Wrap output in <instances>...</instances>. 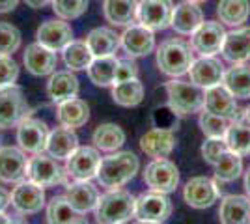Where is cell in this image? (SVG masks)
Listing matches in <instances>:
<instances>
[{"instance_id": "f907efd6", "label": "cell", "mask_w": 250, "mask_h": 224, "mask_svg": "<svg viewBox=\"0 0 250 224\" xmlns=\"http://www.w3.org/2000/svg\"><path fill=\"white\" fill-rule=\"evenodd\" d=\"M0 223H2V224H8V223H11V219L6 213H4V211H0Z\"/></svg>"}, {"instance_id": "74e56055", "label": "cell", "mask_w": 250, "mask_h": 224, "mask_svg": "<svg viewBox=\"0 0 250 224\" xmlns=\"http://www.w3.org/2000/svg\"><path fill=\"white\" fill-rule=\"evenodd\" d=\"M243 174V159H241L239 153L226 149L220 159L215 164V176H217V182L220 183H231L235 182Z\"/></svg>"}, {"instance_id": "f1b7e54d", "label": "cell", "mask_w": 250, "mask_h": 224, "mask_svg": "<svg viewBox=\"0 0 250 224\" xmlns=\"http://www.w3.org/2000/svg\"><path fill=\"white\" fill-rule=\"evenodd\" d=\"M138 0H104V19L114 26H129L136 22Z\"/></svg>"}, {"instance_id": "f5cc1de1", "label": "cell", "mask_w": 250, "mask_h": 224, "mask_svg": "<svg viewBox=\"0 0 250 224\" xmlns=\"http://www.w3.org/2000/svg\"><path fill=\"white\" fill-rule=\"evenodd\" d=\"M188 2H194V4H202V2H208V0H188Z\"/></svg>"}, {"instance_id": "ffe728a7", "label": "cell", "mask_w": 250, "mask_h": 224, "mask_svg": "<svg viewBox=\"0 0 250 224\" xmlns=\"http://www.w3.org/2000/svg\"><path fill=\"white\" fill-rule=\"evenodd\" d=\"M176 148V137L172 129L155 127L149 129L140 139V149L151 159H163L168 157Z\"/></svg>"}, {"instance_id": "8d00e7d4", "label": "cell", "mask_w": 250, "mask_h": 224, "mask_svg": "<svg viewBox=\"0 0 250 224\" xmlns=\"http://www.w3.org/2000/svg\"><path fill=\"white\" fill-rule=\"evenodd\" d=\"M62 58L63 64L71 71H84L92 64L94 54L90 51V47L86 45V41H75L73 40L62 49Z\"/></svg>"}, {"instance_id": "2e32d148", "label": "cell", "mask_w": 250, "mask_h": 224, "mask_svg": "<svg viewBox=\"0 0 250 224\" xmlns=\"http://www.w3.org/2000/svg\"><path fill=\"white\" fill-rule=\"evenodd\" d=\"M122 40V47L124 51L131 58H138V56H147L155 49V36L153 30L147 28L144 24H129L125 28V32L120 36Z\"/></svg>"}, {"instance_id": "1f68e13d", "label": "cell", "mask_w": 250, "mask_h": 224, "mask_svg": "<svg viewBox=\"0 0 250 224\" xmlns=\"http://www.w3.org/2000/svg\"><path fill=\"white\" fill-rule=\"evenodd\" d=\"M217 15L222 24L241 26L250 17V0H220L217 6Z\"/></svg>"}, {"instance_id": "7c38bea8", "label": "cell", "mask_w": 250, "mask_h": 224, "mask_svg": "<svg viewBox=\"0 0 250 224\" xmlns=\"http://www.w3.org/2000/svg\"><path fill=\"white\" fill-rule=\"evenodd\" d=\"M11 194V205L15 207V211L21 215H36L45 207V191L42 185L30 182L26 178V182H17L13 187Z\"/></svg>"}, {"instance_id": "30bf717a", "label": "cell", "mask_w": 250, "mask_h": 224, "mask_svg": "<svg viewBox=\"0 0 250 224\" xmlns=\"http://www.w3.org/2000/svg\"><path fill=\"white\" fill-rule=\"evenodd\" d=\"M224 24L219 21H204L190 36V49L200 56H213L220 53L226 40Z\"/></svg>"}, {"instance_id": "f6af8a7d", "label": "cell", "mask_w": 250, "mask_h": 224, "mask_svg": "<svg viewBox=\"0 0 250 224\" xmlns=\"http://www.w3.org/2000/svg\"><path fill=\"white\" fill-rule=\"evenodd\" d=\"M138 75V67L133 60H120L118 62V69H116V82H122V81H127V79H135Z\"/></svg>"}, {"instance_id": "44dd1931", "label": "cell", "mask_w": 250, "mask_h": 224, "mask_svg": "<svg viewBox=\"0 0 250 224\" xmlns=\"http://www.w3.org/2000/svg\"><path fill=\"white\" fill-rule=\"evenodd\" d=\"M38 43L45 45L52 51H62L67 43L73 41V30L63 19H54V21H45L36 32Z\"/></svg>"}, {"instance_id": "e0dca14e", "label": "cell", "mask_w": 250, "mask_h": 224, "mask_svg": "<svg viewBox=\"0 0 250 224\" xmlns=\"http://www.w3.org/2000/svg\"><path fill=\"white\" fill-rule=\"evenodd\" d=\"M188 77L194 84L206 90L215 84H222L224 65L215 56H200L196 60H192V64L188 67Z\"/></svg>"}, {"instance_id": "ee69618b", "label": "cell", "mask_w": 250, "mask_h": 224, "mask_svg": "<svg viewBox=\"0 0 250 224\" xmlns=\"http://www.w3.org/2000/svg\"><path fill=\"white\" fill-rule=\"evenodd\" d=\"M19 79V65L11 54H0V88L13 86Z\"/></svg>"}, {"instance_id": "b9f144b4", "label": "cell", "mask_w": 250, "mask_h": 224, "mask_svg": "<svg viewBox=\"0 0 250 224\" xmlns=\"http://www.w3.org/2000/svg\"><path fill=\"white\" fill-rule=\"evenodd\" d=\"M21 47V32L10 24L0 22V54H13Z\"/></svg>"}, {"instance_id": "816d5d0a", "label": "cell", "mask_w": 250, "mask_h": 224, "mask_svg": "<svg viewBox=\"0 0 250 224\" xmlns=\"http://www.w3.org/2000/svg\"><path fill=\"white\" fill-rule=\"evenodd\" d=\"M243 116H245V120H247V122H250V107L245 108V112H243Z\"/></svg>"}, {"instance_id": "7dc6e473", "label": "cell", "mask_w": 250, "mask_h": 224, "mask_svg": "<svg viewBox=\"0 0 250 224\" xmlns=\"http://www.w3.org/2000/svg\"><path fill=\"white\" fill-rule=\"evenodd\" d=\"M19 0H0V13H10L17 8Z\"/></svg>"}, {"instance_id": "83f0119b", "label": "cell", "mask_w": 250, "mask_h": 224, "mask_svg": "<svg viewBox=\"0 0 250 224\" xmlns=\"http://www.w3.org/2000/svg\"><path fill=\"white\" fill-rule=\"evenodd\" d=\"M79 148V137L75 135V129L69 127H56L54 131L49 133V140H47V148L45 151L54 157V159H67L75 149Z\"/></svg>"}, {"instance_id": "3957f363", "label": "cell", "mask_w": 250, "mask_h": 224, "mask_svg": "<svg viewBox=\"0 0 250 224\" xmlns=\"http://www.w3.org/2000/svg\"><path fill=\"white\" fill-rule=\"evenodd\" d=\"M167 97H168V107L176 112L177 116H187V114H194L204 110V97H206V90L194 84L192 81H179V79H172L167 82Z\"/></svg>"}, {"instance_id": "52a82bcc", "label": "cell", "mask_w": 250, "mask_h": 224, "mask_svg": "<svg viewBox=\"0 0 250 224\" xmlns=\"http://www.w3.org/2000/svg\"><path fill=\"white\" fill-rule=\"evenodd\" d=\"M101 155L95 146H79L73 153L65 159L67 176L75 182H88L94 180L101 164Z\"/></svg>"}, {"instance_id": "d4e9b609", "label": "cell", "mask_w": 250, "mask_h": 224, "mask_svg": "<svg viewBox=\"0 0 250 224\" xmlns=\"http://www.w3.org/2000/svg\"><path fill=\"white\" fill-rule=\"evenodd\" d=\"M219 219L224 224L250 223V196H241V194L224 196L219 207Z\"/></svg>"}, {"instance_id": "d6986e66", "label": "cell", "mask_w": 250, "mask_h": 224, "mask_svg": "<svg viewBox=\"0 0 250 224\" xmlns=\"http://www.w3.org/2000/svg\"><path fill=\"white\" fill-rule=\"evenodd\" d=\"M24 65L34 77H45L54 73L58 65L56 51L47 49L42 43H32L24 49Z\"/></svg>"}, {"instance_id": "5bb4252c", "label": "cell", "mask_w": 250, "mask_h": 224, "mask_svg": "<svg viewBox=\"0 0 250 224\" xmlns=\"http://www.w3.org/2000/svg\"><path fill=\"white\" fill-rule=\"evenodd\" d=\"M204 108L213 112V114H217V116L226 118L229 122L243 116V110L237 105L235 96L224 84H215L211 88H206Z\"/></svg>"}, {"instance_id": "e575fe53", "label": "cell", "mask_w": 250, "mask_h": 224, "mask_svg": "<svg viewBox=\"0 0 250 224\" xmlns=\"http://www.w3.org/2000/svg\"><path fill=\"white\" fill-rule=\"evenodd\" d=\"M118 58L112 56H94L90 67L86 69L90 81L95 86H112L116 79V69H118Z\"/></svg>"}, {"instance_id": "603a6c76", "label": "cell", "mask_w": 250, "mask_h": 224, "mask_svg": "<svg viewBox=\"0 0 250 224\" xmlns=\"http://www.w3.org/2000/svg\"><path fill=\"white\" fill-rule=\"evenodd\" d=\"M99 191L94 183L88 182H75L71 185H67L65 191V198L69 200L71 207L79 215H86L90 211H94L97 202H99Z\"/></svg>"}, {"instance_id": "bcb514c9", "label": "cell", "mask_w": 250, "mask_h": 224, "mask_svg": "<svg viewBox=\"0 0 250 224\" xmlns=\"http://www.w3.org/2000/svg\"><path fill=\"white\" fill-rule=\"evenodd\" d=\"M11 204V194L4 187H0V211H6V207Z\"/></svg>"}, {"instance_id": "9c48e42d", "label": "cell", "mask_w": 250, "mask_h": 224, "mask_svg": "<svg viewBox=\"0 0 250 224\" xmlns=\"http://www.w3.org/2000/svg\"><path fill=\"white\" fill-rule=\"evenodd\" d=\"M144 182L151 191L168 194V192L176 191L179 185V170L167 157L153 159L144 168Z\"/></svg>"}, {"instance_id": "6da1fadb", "label": "cell", "mask_w": 250, "mask_h": 224, "mask_svg": "<svg viewBox=\"0 0 250 224\" xmlns=\"http://www.w3.org/2000/svg\"><path fill=\"white\" fill-rule=\"evenodd\" d=\"M140 161L133 151H112L101 159L95 180L104 189H120L136 176Z\"/></svg>"}, {"instance_id": "681fc988", "label": "cell", "mask_w": 250, "mask_h": 224, "mask_svg": "<svg viewBox=\"0 0 250 224\" xmlns=\"http://www.w3.org/2000/svg\"><path fill=\"white\" fill-rule=\"evenodd\" d=\"M245 191H247V194L250 196V168L245 172Z\"/></svg>"}, {"instance_id": "8fae6325", "label": "cell", "mask_w": 250, "mask_h": 224, "mask_svg": "<svg viewBox=\"0 0 250 224\" xmlns=\"http://www.w3.org/2000/svg\"><path fill=\"white\" fill-rule=\"evenodd\" d=\"M174 8L176 6L172 0H142V2H138L136 21L151 28L153 32L165 30L168 26H172Z\"/></svg>"}, {"instance_id": "d6a6232c", "label": "cell", "mask_w": 250, "mask_h": 224, "mask_svg": "<svg viewBox=\"0 0 250 224\" xmlns=\"http://www.w3.org/2000/svg\"><path fill=\"white\" fill-rule=\"evenodd\" d=\"M92 142L99 151L112 153L125 144V131L118 123H103L94 131Z\"/></svg>"}, {"instance_id": "7a4b0ae2", "label": "cell", "mask_w": 250, "mask_h": 224, "mask_svg": "<svg viewBox=\"0 0 250 224\" xmlns=\"http://www.w3.org/2000/svg\"><path fill=\"white\" fill-rule=\"evenodd\" d=\"M136 198L131 192L124 189H108L99 196V202L95 205L94 213L97 223L120 224L129 223L131 217H135Z\"/></svg>"}, {"instance_id": "4316f807", "label": "cell", "mask_w": 250, "mask_h": 224, "mask_svg": "<svg viewBox=\"0 0 250 224\" xmlns=\"http://www.w3.org/2000/svg\"><path fill=\"white\" fill-rule=\"evenodd\" d=\"M47 94L54 103H62L65 99L77 97L79 94V79L71 69L54 71L47 82Z\"/></svg>"}, {"instance_id": "4dcf8cb0", "label": "cell", "mask_w": 250, "mask_h": 224, "mask_svg": "<svg viewBox=\"0 0 250 224\" xmlns=\"http://www.w3.org/2000/svg\"><path fill=\"white\" fill-rule=\"evenodd\" d=\"M228 149L243 155H250V122L245 120V116L231 120L228 125V131L224 135Z\"/></svg>"}, {"instance_id": "836d02e7", "label": "cell", "mask_w": 250, "mask_h": 224, "mask_svg": "<svg viewBox=\"0 0 250 224\" xmlns=\"http://www.w3.org/2000/svg\"><path fill=\"white\" fill-rule=\"evenodd\" d=\"M112 99L120 107H136L144 99V86L136 77L122 81V82H116V84H112Z\"/></svg>"}, {"instance_id": "5b68a950", "label": "cell", "mask_w": 250, "mask_h": 224, "mask_svg": "<svg viewBox=\"0 0 250 224\" xmlns=\"http://www.w3.org/2000/svg\"><path fill=\"white\" fill-rule=\"evenodd\" d=\"M30 114L32 108L19 86L0 88V129L19 127Z\"/></svg>"}, {"instance_id": "8992f818", "label": "cell", "mask_w": 250, "mask_h": 224, "mask_svg": "<svg viewBox=\"0 0 250 224\" xmlns=\"http://www.w3.org/2000/svg\"><path fill=\"white\" fill-rule=\"evenodd\" d=\"M26 178L30 182L38 183L42 187H54L65 183L67 180V170L58 164V159L51 157L49 153H36L32 159H28L26 164Z\"/></svg>"}, {"instance_id": "ac0fdd59", "label": "cell", "mask_w": 250, "mask_h": 224, "mask_svg": "<svg viewBox=\"0 0 250 224\" xmlns=\"http://www.w3.org/2000/svg\"><path fill=\"white\" fill-rule=\"evenodd\" d=\"M26 151L15 146L0 148V182L17 183L26 176Z\"/></svg>"}, {"instance_id": "f546056e", "label": "cell", "mask_w": 250, "mask_h": 224, "mask_svg": "<svg viewBox=\"0 0 250 224\" xmlns=\"http://www.w3.org/2000/svg\"><path fill=\"white\" fill-rule=\"evenodd\" d=\"M86 45L94 56H112L122 47V40L112 28L99 26L86 36Z\"/></svg>"}, {"instance_id": "7402d4cb", "label": "cell", "mask_w": 250, "mask_h": 224, "mask_svg": "<svg viewBox=\"0 0 250 224\" xmlns=\"http://www.w3.org/2000/svg\"><path fill=\"white\" fill-rule=\"evenodd\" d=\"M220 53L231 64H245L250 60V26L235 28L226 34Z\"/></svg>"}, {"instance_id": "4fadbf2b", "label": "cell", "mask_w": 250, "mask_h": 224, "mask_svg": "<svg viewBox=\"0 0 250 224\" xmlns=\"http://www.w3.org/2000/svg\"><path fill=\"white\" fill-rule=\"evenodd\" d=\"M183 198L187 205L194 209H208L220 198L219 182H213L206 176H196L187 182L183 189Z\"/></svg>"}, {"instance_id": "9a60e30c", "label": "cell", "mask_w": 250, "mask_h": 224, "mask_svg": "<svg viewBox=\"0 0 250 224\" xmlns=\"http://www.w3.org/2000/svg\"><path fill=\"white\" fill-rule=\"evenodd\" d=\"M49 127L47 123L36 118H26L21 125L17 127V142L19 148L30 155L43 153L47 148V140H49Z\"/></svg>"}, {"instance_id": "c3c4849f", "label": "cell", "mask_w": 250, "mask_h": 224, "mask_svg": "<svg viewBox=\"0 0 250 224\" xmlns=\"http://www.w3.org/2000/svg\"><path fill=\"white\" fill-rule=\"evenodd\" d=\"M52 0H24V4L28 8H34V10H42L45 6H49Z\"/></svg>"}, {"instance_id": "ab89813d", "label": "cell", "mask_w": 250, "mask_h": 224, "mask_svg": "<svg viewBox=\"0 0 250 224\" xmlns=\"http://www.w3.org/2000/svg\"><path fill=\"white\" fill-rule=\"evenodd\" d=\"M200 129H202V133L206 135V137H224L226 135V131H228V125H229V120L222 116H217V114H213V112H209V110H200Z\"/></svg>"}, {"instance_id": "484cf974", "label": "cell", "mask_w": 250, "mask_h": 224, "mask_svg": "<svg viewBox=\"0 0 250 224\" xmlns=\"http://www.w3.org/2000/svg\"><path fill=\"white\" fill-rule=\"evenodd\" d=\"M56 118H58L60 125H63V127L79 129L86 125V122L90 120V107L83 99L71 97V99H65L62 103H58Z\"/></svg>"}, {"instance_id": "f35d334b", "label": "cell", "mask_w": 250, "mask_h": 224, "mask_svg": "<svg viewBox=\"0 0 250 224\" xmlns=\"http://www.w3.org/2000/svg\"><path fill=\"white\" fill-rule=\"evenodd\" d=\"M79 213L71 207L69 200L63 196H54L51 202L47 204V223L51 224H69L77 223Z\"/></svg>"}, {"instance_id": "db71d44e", "label": "cell", "mask_w": 250, "mask_h": 224, "mask_svg": "<svg viewBox=\"0 0 250 224\" xmlns=\"http://www.w3.org/2000/svg\"><path fill=\"white\" fill-rule=\"evenodd\" d=\"M0 148H2V135H0Z\"/></svg>"}, {"instance_id": "ba28073f", "label": "cell", "mask_w": 250, "mask_h": 224, "mask_svg": "<svg viewBox=\"0 0 250 224\" xmlns=\"http://www.w3.org/2000/svg\"><path fill=\"white\" fill-rule=\"evenodd\" d=\"M172 200L165 192H146L136 198L135 217L138 223H165L172 215Z\"/></svg>"}, {"instance_id": "7bdbcfd3", "label": "cell", "mask_w": 250, "mask_h": 224, "mask_svg": "<svg viewBox=\"0 0 250 224\" xmlns=\"http://www.w3.org/2000/svg\"><path fill=\"white\" fill-rule=\"evenodd\" d=\"M226 149H228V144L224 137H208V140L202 144V157L211 166H215Z\"/></svg>"}, {"instance_id": "cb8c5ba5", "label": "cell", "mask_w": 250, "mask_h": 224, "mask_svg": "<svg viewBox=\"0 0 250 224\" xmlns=\"http://www.w3.org/2000/svg\"><path fill=\"white\" fill-rule=\"evenodd\" d=\"M204 22V13L194 2H181L174 8L172 17V28L181 36H192L200 24Z\"/></svg>"}, {"instance_id": "d590c367", "label": "cell", "mask_w": 250, "mask_h": 224, "mask_svg": "<svg viewBox=\"0 0 250 224\" xmlns=\"http://www.w3.org/2000/svg\"><path fill=\"white\" fill-rule=\"evenodd\" d=\"M222 84L239 99L250 97V65L247 64H233L228 71H224Z\"/></svg>"}, {"instance_id": "60d3db41", "label": "cell", "mask_w": 250, "mask_h": 224, "mask_svg": "<svg viewBox=\"0 0 250 224\" xmlns=\"http://www.w3.org/2000/svg\"><path fill=\"white\" fill-rule=\"evenodd\" d=\"M51 4L52 11L63 21L79 19L88 10V0H52Z\"/></svg>"}, {"instance_id": "277c9868", "label": "cell", "mask_w": 250, "mask_h": 224, "mask_svg": "<svg viewBox=\"0 0 250 224\" xmlns=\"http://www.w3.org/2000/svg\"><path fill=\"white\" fill-rule=\"evenodd\" d=\"M192 49L183 40H167L157 49V65L168 77H181L188 73V67L192 64Z\"/></svg>"}]
</instances>
